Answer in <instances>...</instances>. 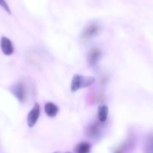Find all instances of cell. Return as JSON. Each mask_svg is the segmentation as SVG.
<instances>
[{
    "label": "cell",
    "instance_id": "cell-1",
    "mask_svg": "<svg viewBox=\"0 0 153 153\" xmlns=\"http://www.w3.org/2000/svg\"><path fill=\"white\" fill-rule=\"evenodd\" d=\"M95 79L92 76H85L82 75L75 74L73 76L70 83V91L74 93L81 88H85L94 83Z\"/></svg>",
    "mask_w": 153,
    "mask_h": 153
},
{
    "label": "cell",
    "instance_id": "cell-2",
    "mask_svg": "<svg viewBox=\"0 0 153 153\" xmlns=\"http://www.w3.org/2000/svg\"><path fill=\"white\" fill-rule=\"evenodd\" d=\"M13 95L21 102H23L26 98V88L22 82H18L10 88Z\"/></svg>",
    "mask_w": 153,
    "mask_h": 153
},
{
    "label": "cell",
    "instance_id": "cell-3",
    "mask_svg": "<svg viewBox=\"0 0 153 153\" xmlns=\"http://www.w3.org/2000/svg\"><path fill=\"white\" fill-rule=\"evenodd\" d=\"M40 116V105L38 103H34L32 108L30 110L27 115V125L29 128H32L38 122Z\"/></svg>",
    "mask_w": 153,
    "mask_h": 153
},
{
    "label": "cell",
    "instance_id": "cell-4",
    "mask_svg": "<svg viewBox=\"0 0 153 153\" xmlns=\"http://www.w3.org/2000/svg\"><path fill=\"white\" fill-rule=\"evenodd\" d=\"M99 30H100V26L98 23H91L88 25L85 30L83 31L82 34V37L84 40H89V39L92 38L94 36L98 33Z\"/></svg>",
    "mask_w": 153,
    "mask_h": 153
},
{
    "label": "cell",
    "instance_id": "cell-5",
    "mask_svg": "<svg viewBox=\"0 0 153 153\" xmlns=\"http://www.w3.org/2000/svg\"><path fill=\"white\" fill-rule=\"evenodd\" d=\"M0 46L3 53L5 55H10L14 52V46L10 39L2 37L0 40Z\"/></svg>",
    "mask_w": 153,
    "mask_h": 153
},
{
    "label": "cell",
    "instance_id": "cell-6",
    "mask_svg": "<svg viewBox=\"0 0 153 153\" xmlns=\"http://www.w3.org/2000/svg\"><path fill=\"white\" fill-rule=\"evenodd\" d=\"M100 55H101V52L98 48H94L92 49L88 53V56H87V61L89 65L94 66L97 64L98 62L99 58H100Z\"/></svg>",
    "mask_w": 153,
    "mask_h": 153
},
{
    "label": "cell",
    "instance_id": "cell-7",
    "mask_svg": "<svg viewBox=\"0 0 153 153\" xmlns=\"http://www.w3.org/2000/svg\"><path fill=\"white\" fill-rule=\"evenodd\" d=\"M44 111L49 117H55L58 112V108L52 102H46L44 105Z\"/></svg>",
    "mask_w": 153,
    "mask_h": 153
},
{
    "label": "cell",
    "instance_id": "cell-8",
    "mask_svg": "<svg viewBox=\"0 0 153 153\" xmlns=\"http://www.w3.org/2000/svg\"><path fill=\"white\" fill-rule=\"evenodd\" d=\"M108 113H109V110H108L107 106L104 105L99 106L98 109V118L100 123L106 122L107 120Z\"/></svg>",
    "mask_w": 153,
    "mask_h": 153
},
{
    "label": "cell",
    "instance_id": "cell-9",
    "mask_svg": "<svg viewBox=\"0 0 153 153\" xmlns=\"http://www.w3.org/2000/svg\"><path fill=\"white\" fill-rule=\"evenodd\" d=\"M144 153H153V134H148L143 145Z\"/></svg>",
    "mask_w": 153,
    "mask_h": 153
},
{
    "label": "cell",
    "instance_id": "cell-10",
    "mask_svg": "<svg viewBox=\"0 0 153 153\" xmlns=\"http://www.w3.org/2000/svg\"><path fill=\"white\" fill-rule=\"evenodd\" d=\"M91 150V146L87 142H80L75 147L76 153H89Z\"/></svg>",
    "mask_w": 153,
    "mask_h": 153
},
{
    "label": "cell",
    "instance_id": "cell-11",
    "mask_svg": "<svg viewBox=\"0 0 153 153\" xmlns=\"http://www.w3.org/2000/svg\"><path fill=\"white\" fill-rule=\"evenodd\" d=\"M99 125H98V124H93V125H91L89 126V128H88V131H87V133H88V136H89V137H91L92 138H94V137H98V136L99 135V134H100V127L98 126Z\"/></svg>",
    "mask_w": 153,
    "mask_h": 153
},
{
    "label": "cell",
    "instance_id": "cell-12",
    "mask_svg": "<svg viewBox=\"0 0 153 153\" xmlns=\"http://www.w3.org/2000/svg\"><path fill=\"white\" fill-rule=\"evenodd\" d=\"M127 146H128L127 143H123V144H122L121 146H120L118 148V149H116L114 153H124V150H125V149H126V147H127Z\"/></svg>",
    "mask_w": 153,
    "mask_h": 153
},
{
    "label": "cell",
    "instance_id": "cell-13",
    "mask_svg": "<svg viewBox=\"0 0 153 153\" xmlns=\"http://www.w3.org/2000/svg\"><path fill=\"white\" fill-rule=\"evenodd\" d=\"M0 6L2 7V8L4 9V10H5L7 13H8L9 14H10V8H9V6L8 5V4L5 2V1H0Z\"/></svg>",
    "mask_w": 153,
    "mask_h": 153
},
{
    "label": "cell",
    "instance_id": "cell-14",
    "mask_svg": "<svg viewBox=\"0 0 153 153\" xmlns=\"http://www.w3.org/2000/svg\"><path fill=\"white\" fill-rule=\"evenodd\" d=\"M53 153H58L57 152H53Z\"/></svg>",
    "mask_w": 153,
    "mask_h": 153
},
{
    "label": "cell",
    "instance_id": "cell-15",
    "mask_svg": "<svg viewBox=\"0 0 153 153\" xmlns=\"http://www.w3.org/2000/svg\"><path fill=\"white\" fill-rule=\"evenodd\" d=\"M66 153H70V152H66Z\"/></svg>",
    "mask_w": 153,
    "mask_h": 153
}]
</instances>
